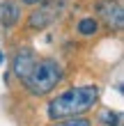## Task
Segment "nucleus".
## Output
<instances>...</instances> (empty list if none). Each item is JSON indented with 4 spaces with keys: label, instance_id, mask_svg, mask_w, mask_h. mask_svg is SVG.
<instances>
[{
    "label": "nucleus",
    "instance_id": "6e6552de",
    "mask_svg": "<svg viewBox=\"0 0 124 126\" xmlns=\"http://www.w3.org/2000/svg\"><path fill=\"white\" fill-rule=\"evenodd\" d=\"M53 126H92V122L85 119V117H69V119L53 122Z\"/></svg>",
    "mask_w": 124,
    "mask_h": 126
},
{
    "label": "nucleus",
    "instance_id": "f03ea898",
    "mask_svg": "<svg viewBox=\"0 0 124 126\" xmlns=\"http://www.w3.org/2000/svg\"><path fill=\"white\" fill-rule=\"evenodd\" d=\"M62 80V66L51 57H41L35 62L32 71L28 73V78L23 80V85L28 87V92L35 96H44L48 92H53L57 83Z\"/></svg>",
    "mask_w": 124,
    "mask_h": 126
},
{
    "label": "nucleus",
    "instance_id": "20e7f679",
    "mask_svg": "<svg viewBox=\"0 0 124 126\" xmlns=\"http://www.w3.org/2000/svg\"><path fill=\"white\" fill-rule=\"evenodd\" d=\"M99 14H101V18H106L108 25L122 28L124 12H122V2L120 0H104V2L99 5Z\"/></svg>",
    "mask_w": 124,
    "mask_h": 126
},
{
    "label": "nucleus",
    "instance_id": "0eeeda50",
    "mask_svg": "<svg viewBox=\"0 0 124 126\" xmlns=\"http://www.w3.org/2000/svg\"><path fill=\"white\" fill-rule=\"evenodd\" d=\"M99 30V21L97 18H83V21H78V32L85 34V37H90Z\"/></svg>",
    "mask_w": 124,
    "mask_h": 126
},
{
    "label": "nucleus",
    "instance_id": "1a4fd4ad",
    "mask_svg": "<svg viewBox=\"0 0 124 126\" xmlns=\"http://www.w3.org/2000/svg\"><path fill=\"white\" fill-rule=\"evenodd\" d=\"M101 122H104L106 126H117V124H120V112L104 110V112H101Z\"/></svg>",
    "mask_w": 124,
    "mask_h": 126
},
{
    "label": "nucleus",
    "instance_id": "39448f33",
    "mask_svg": "<svg viewBox=\"0 0 124 126\" xmlns=\"http://www.w3.org/2000/svg\"><path fill=\"white\" fill-rule=\"evenodd\" d=\"M21 21V7L18 2H14V0H5L2 7H0V23L5 28H12L16 25Z\"/></svg>",
    "mask_w": 124,
    "mask_h": 126
},
{
    "label": "nucleus",
    "instance_id": "9d476101",
    "mask_svg": "<svg viewBox=\"0 0 124 126\" xmlns=\"http://www.w3.org/2000/svg\"><path fill=\"white\" fill-rule=\"evenodd\" d=\"M21 2H25V5H39L41 0H21Z\"/></svg>",
    "mask_w": 124,
    "mask_h": 126
},
{
    "label": "nucleus",
    "instance_id": "f257e3e1",
    "mask_svg": "<svg viewBox=\"0 0 124 126\" xmlns=\"http://www.w3.org/2000/svg\"><path fill=\"white\" fill-rule=\"evenodd\" d=\"M97 99H99V90L94 85L74 87V90L55 96V99L48 103V117L53 122L69 119V117H78L81 112L90 110L94 103H97Z\"/></svg>",
    "mask_w": 124,
    "mask_h": 126
},
{
    "label": "nucleus",
    "instance_id": "7ed1b4c3",
    "mask_svg": "<svg viewBox=\"0 0 124 126\" xmlns=\"http://www.w3.org/2000/svg\"><path fill=\"white\" fill-rule=\"evenodd\" d=\"M39 57L35 55V50L32 48H18L16 50V55H14V62H12V69H14V73L21 78V80H25L28 78V73L32 71V66H35V62H37Z\"/></svg>",
    "mask_w": 124,
    "mask_h": 126
},
{
    "label": "nucleus",
    "instance_id": "423d86ee",
    "mask_svg": "<svg viewBox=\"0 0 124 126\" xmlns=\"http://www.w3.org/2000/svg\"><path fill=\"white\" fill-rule=\"evenodd\" d=\"M53 18H55V9L44 7V9L30 14V28H46L48 23H53Z\"/></svg>",
    "mask_w": 124,
    "mask_h": 126
},
{
    "label": "nucleus",
    "instance_id": "9b49d317",
    "mask_svg": "<svg viewBox=\"0 0 124 126\" xmlns=\"http://www.w3.org/2000/svg\"><path fill=\"white\" fill-rule=\"evenodd\" d=\"M2 60H5V55H2V50H0V64H2Z\"/></svg>",
    "mask_w": 124,
    "mask_h": 126
}]
</instances>
